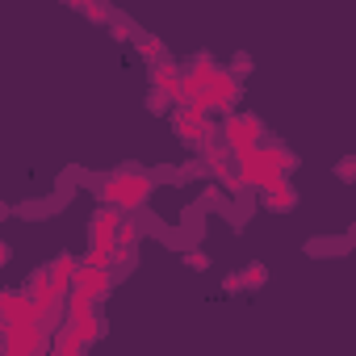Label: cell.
I'll list each match as a JSON object with an SVG mask.
<instances>
[{"label": "cell", "mask_w": 356, "mask_h": 356, "mask_svg": "<svg viewBox=\"0 0 356 356\" xmlns=\"http://www.w3.org/2000/svg\"><path fill=\"white\" fill-rule=\"evenodd\" d=\"M151 189H155V181L147 172H118L113 181L105 185V206L109 210H138V206H147V197H151Z\"/></svg>", "instance_id": "6da1fadb"}, {"label": "cell", "mask_w": 356, "mask_h": 356, "mask_svg": "<svg viewBox=\"0 0 356 356\" xmlns=\"http://www.w3.org/2000/svg\"><path fill=\"white\" fill-rule=\"evenodd\" d=\"M222 126H227L222 143H227V151H231V155H243V151H252V147H256L260 122H256L252 113H231V118H227Z\"/></svg>", "instance_id": "7a4b0ae2"}, {"label": "cell", "mask_w": 356, "mask_h": 356, "mask_svg": "<svg viewBox=\"0 0 356 356\" xmlns=\"http://www.w3.org/2000/svg\"><path fill=\"white\" fill-rule=\"evenodd\" d=\"M26 323H38L26 289H5L0 293V327H26Z\"/></svg>", "instance_id": "3957f363"}, {"label": "cell", "mask_w": 356, "mask_h": 356, "mask_svg": "<svg viewBox=\"0 0 356 356\" xmlns=\"http://www.w3.org/2000/svg\"><path fill=\"white\" fill-rule=\"evenodd\" d=\"M72 285H76V293H80V298L101 302V298L109 293V268H88V264H80V268H76V277H72Z\"/></svg>", "instance_id": "277c9868"}, {"label": "cell", "mask_w": 356, "mask_h": 356, "mask_svg": "<svg viewBox=\"0 0 356 356\" xmlns=\"http://www.w3.org/2000/svg\"><path fill=\"white\" fill-rule=\"evenodd\" d=\"M118 227H122V214L109 210V206H101V210L92 214V222H88L92 248H113V243H118Z\"/></svg>", "instance_id": "5b68a950"}, {"label": "cell", "mask_w": 356, "mask_h": 356, "mask_svg": "<svg viewBox=\"0 0 356 356\" xmlns=\"http://www.w3.org/2000/svg\"><path fill=\"white\" fill-rule=\"evenodd\" d=\"M151 92H159L163 101H181V76H176V67L168 59L159 67H151Z\"/></svg>", "instance_id": "8992f818"}, {"label": "cell", "mask_w": 356, "mask_h": 356, "mask_svg": "<svg viewBox=\"0 0 356 356\" xmlns=\"http://www.w3.org/2000/svg\"><path fill=\"white\" fill-rule=\"evenodd\" d=\"M76 268H80V260H76L72 252H59V256H55V264L47 268V277H51V285H55V293H59V298L72 289V277H76Z\"/></svg>", "instance_id": "52a82bcc"}, {"label": "cell", "mask_w": 356, "mask_h": 356, "mask_svg": "<svg viewBox=\"0 0 356 356\" xmlns=\"http://www.w3.org/2000/svg\"><path fill=\"white\" fill-rule=\"evenodd\" d=\"M172 130H176V138H181V143H189V147H197V151H202V147L210 143V134H214V130H206L202 122H193V118H185V113L172 118Z\"/></svg>", "instance_id": "ba28073f"}, {"label": "cell", "mask_w": 356, "mask_h": 356, "mask_svg": "<svg viewBox=\"0 0 356 356\" xmlns=\"http://www.w3.org/2000/svg\"><path fill=\"white\" fill-rule=\"evenodd\" d=\"M264 206H268V210H277V214H281V210H293V206H298V193H293V185H289V181H281V185L264 189Z\"/></svg>", "instance_id": "9c48e42d"}, {"label": "cell", "mask_w": 356, "mask_h": 356, "mask_svg": "<svg viewBox=\"0 0 356 356\" xmlns=\"http://www.w3.org/2000/svg\"><path fill=\"white\" fill-rule=\"evenodd\" d=\"M134 47H138V55H143V59L163 63V42H159V38H151V34H134Z\"/></svg>", "instance_id": "30bf717a"}, {"label": "cell", "mask_w": 356, "mask_h": 356, "mask_svg": "<svg viewBox=\"0 0 356 356\" xmlns=\"http://www.w3.org/2000/svg\"><path fill=\"white\" fill-rule=\"evenodd\" d=\"M239 281H243L248 289H260V285L268 281V268H264V264H248V273H243Z\"/></svg>", "instance_id": "8fae6325"}, {"label": "cell", "mask_w": 356, "mask_h": 356, "mask_svg": "<svg viewBox=\"0 0 356 356\" xmlns=\"http://www.w3.org/2000/svg\"><path fill=\"white\" fill-rule=\"evenodd\" d=\"M185 264H189L193 273H202V268H210V256H206L202 248H193V252H185Z\"/></svg>", "instance_id": "7c38bea8"}, {"label": "cell", "mask_w": 356, "mask_h": 356, "mask_svg": "<svg viewBox=\"0 0 356 356\" xmlns=\"http://www.w3.org/2000/svg\"><path fill=\"white\" fill-rule=\"evenodd\" d=\"M335 176H339V181H352V176H356V159H352V155L339 159V163H335Z\"/></svg>", "instance_id": "4fadbf2b"}, {"label": "cell", "mask_w": 356, "mask_h": 356, "mask_svg": "<svg viewBox=\"0 0 356 356\" xmlns=\"http://www.w3.org/2000/svg\"><path fill=\"white\" fill-rule=\"evenodd\" d=\"M76 9H80L84 17H92V22H105V17H109V9H101V5H76Z\"/></svg>", "instance_id": "5bb4252c"}, {"label": "cell", "mask_w": 356, "mask_h": 356, "mask_svg": "<svg viewBox=\"0 0 356 356\" xmlns=\"http://www.w3.org/2000/svg\"><path fill=\"white\" fill-rule=\"evenodd\" d=\"M147 109H151V113H163V109H168V101H163L159 92H147Z\"/></svg>", "instance_id": "9a60e30c"}, {"label": "cell", "mask_w": 356, "mask_h": 356, "mask_svg": "<svg viewBox=\"0 0 356 356\" xmlns=\"http://www.w3.org/2000/svg\"><path fill=\"white\" fill-rule=\"evenodd\" d=\"M222 285H227V293H239V289H243V281H239V273H231V277H227Z\"/></svg>", "instance_id": "2e32d148"}, {"label": "cell", "mask_w": 356, "mask_h": 356, "mask_svg": "<svg viewBox=\"0 0 356 356\" xmlns=\"http://www.w3.org/2000/svg\"><path fill=\"white\" fill-rule=\"evenodd\" d=\"M9 260H13V248H9V243H5V239H0V268H5V264H9Z\"/></svg>", "instance_id": "e0dca14e"}, {"label": "cell", "mask_w": 356, "mask_h": 356, "mask_svg": "<svg viewBox=\"0 0 356 356\" xmlns=\"http://www.w3.org/2000/svg\"><path fill=\"white\" fill-rule=\"evenodd\" d=\"M248 67H252V59H248V55H235V76H243Z\"/></svg>", "instance_id": "ac0fdd59"}, {"label": "cell", "mask_w": 356, "mask_h": 356, "mask_svg": "<svg viewBox=\"0 0 356 356\" xmlns=\"http://www.w3.org/2000/svg\"><path fill=\"white\" fill-rule=\"evenodd\" d=\"M0 352H5V343H0Z\"/></svg>", "instance_id": "d6986e66"}]
</instances>
